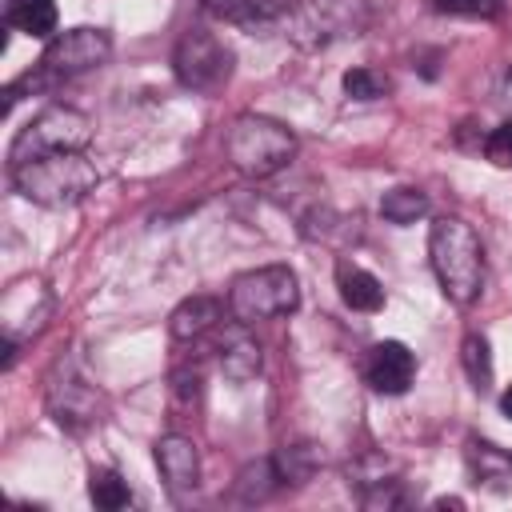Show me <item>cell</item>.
<instances>
[{
    "label": "cell",
    "instance_id": "cell-11",
    "mask_svg": "<svg viewBox=\"0 0 512 512\" xmlns=\"http://www.w3.org/2000/svg\"><path fill=\"white\" fill-rule=\"evenodd\" d=\"M364 376L368 384L380 392V396H404L416 380V356L408 344L400 340H380L372 352H368V364H364Z\"/></svg>",
    "mask_w": 512,
    "mask_h": 512
},
{
    "label": "cell",
    "instance_id": "cell-8",
    "mask_svg": "<svg viewBox=\"0 0 512 512\" xmlns=\"http://www.w3.org/2000/svg\"><path fill=\"white\" fill-rule=\"evenodd\" d=\"M52 316V292L40 276H20L4 288L0 300V336H4V368H12L16 348L32 340Z\"/></svg>",
    "mask_w": 512,
    "mask_h": 512
},
{
    "label": "cell",
    "instance_id": "cell-10",
    "mask_svg": "<svg viewBox=\"0 0 512 512\" xmlns=\"http://www.w3.org/2000/svg\"><path fill=\"white\" fill-rule=\"evenodd\" d=\"M108 56H112V36L104 28H68L48 40L40 56V72L48 80H68V76L108 64Z\"/></svg>",
    "mask_w": 512,
    "mask_h": 512
},
{
    "label": "cell",
    "instance_id": "cell-18",
    "mask_svg": "<svg viewBox=\"0 0 512 512\" xmlns=\"http://www.w3.org/2000/svg\"><path fill=\"white\" fill-rule=\"evenodd\" d=\"M88 496H92V504L104 508V512H120V508L132 504L128 480H120V472H112V468H92V476H88Z\"/></svg>",
    "mask_w": 512,
    "mask_h": 512
},
{
    "label": "cell",
    "instance_id": "cell-21",
    "mask_svg": "<svg viewBox=\"0 0 512 512\" xmlns=\"http://www.w3.org/2000/svg\"><path fill=\"white\" fill-rule=\"evenodd\" d=\"M276 484H284V480H280V472H276V460H252V464L240 472L236 492H240V500L256 504V500H268Z\"/></svg>",
    "mask_w": 512,
    "mask_h": 512
},
{
    "label": "cell",
    "instance_id": "cell-27",
    "mask_svg": "<svg viewBox=\"0 0 512 512\" xmlns=\"http://www.w3.org/2000/svg\"><path fill=\"white\" fill-rule=\"evenodd\" d=\"M500 412L512 420V384H508V388H504V396H500Z\"/></svg>",
    "mask_w": 512,
    "mask_h": 512
},
{
    "label": "cell",
    "instance_id": "cell-1",
    "mask_svg": "<svg viewBox=\"0 0 512 512\" xmlns=\"http://www.w3.org/2000/svg\"><path fill=\"white\" fill-rule=\"evenodd\" d=\"M428 260H432L440 292L452 304L468 308L480 296V288H484V248H480V236L468 220L440 216L428 232Z\"/></svg>",
    "mask_w": 512,
    "mask_h": 512
},
{
    "label": "cell",
    "instance_id": "cell-20",
    "mask_svg": "<svg viewBox=\"0 0 512 512\" xmlns=\"http://www.w3.org/2000/svg\"><path fill=\"white\" fill-rule=\"evenodd\" d=\"M460 364H464V372H468V380H472L476 392H484V388L492 384V352H488V340H484L480 332H468V336H464V344H460Z\"/></svg>",
    "mask_w": 512,
    "mask_h": 512
},
{
    "label": "cell",
    "instance_id": "cell-6",
    "mask_svg": "<svg viewBox=\"0 0 512 512\" xmlns=\"http://www.w3.org/2000/svg\"><path fill=\"white\" fill-rule=\"evenodd\" d=\"M92 140V124L84 112L68 108V104H48L44 112H36L8 144V168L44 152H84Z\"/></svg>",
    "mask_w": 512,
    "mask_h": 512
},
{
    "label": "cell",
    "instance_id": "cell-25",
    "mask_svg": "<svg viewBox=\"0 0 512 512\" xmlns=\"http://www.w3.org/2000/svg\"><path fill=\"white\" fill-rule=\"evenodd\" d=\"M484 156H488L496 168H512V120L496 124V128L484 136Z\"/></svg>",
    "mask_w": 512,
    "mask_h": 512
},
{
    "label": "cell",
    "instance_id": "cell-26",
    "mask_svg": "<svg viewBox=\"0 0 512 512\" xmlns=\"http://www.w3.org/2000/svg\"><path fill=\"white\" fill-rule=\"evenodd\" d=\"M172 396L180 408H192L200 400V368H180L172 376Z\"/></svg>",
    "mask_w": 512,
    "mask_h": 512
},
{
    "label": "cell",
    "instance_id": "cell-3",
    "mask_svg": "<svg viewBox=\"0 0 512 512\" xmlns=\"http://www.w3.org/2000/svg\"><path fill=\"white\" fill-rule=\"evenodd\" d=\"M368 20H372L368 0H292L276 28L296 48L320 52L340 40H356L368 28Z\"/></svg>",
    "mask_w": 512,
    "mask_h": 512
},
{
    "label": "cell",
    "instance_id": "cell-19",
    "mask_svg": "<svg viewBox=\"0 0 512 512\" xmlns=\"http://www.w3.org/2000/svg\"><path fill=\"white\" fill-rule=\"evenodd\" d=\"M380 216L388 224H416L420 216H428V196L420 188H392L380 196Z\"/></svg>",
    "mask_w": 512,
    "mask_h": 512
},
{
    "label": "cell",
    "instance_id": "cell-24",
    "mask_svg": "<svg viewBox=\"0 0 512 512\" xmlns=\"http://www.w3.org/2000/svg\"><path fill=\"white\" fill-rule=\"evenodd\" d=\"M432 8L436 12H444V16H480V20H492V16H500V8H504V0H432Z\"/></svg>",
    "mask_w": 512,
    "mask_h": 512
},
{
    "label": "cell",
    "instance_id": "cell-14",
    "mask_svg": "<svg viewBox=\"0 0 512 512\" xmlns=\"http://www.w3.org/2000/svg\"><path fill=\"white\" fill-rule=\"evenodd\" d=\"M220 320H224V300H216V296H188V300H180L172 308L168 332H172V340H200Z\"/></svg>",
    "mask_w": 512,
    "mask_h": 512
},
{
    "label": "cell",
    "instance_id": "cell-23",
    "mask_svg": "<svg viewBox=\"0 0 512 512\" xmlns=\"http://www.w3.org/2000/svg\"><path fill=\"white\" fill-rule=\"evenodd\" d=\"M272 460H276V472H280L284 484H304L316 468V456L308 448H280Z\"/></svg>",
    "mask_w": 512,
    "mask_h": 512
},
{
    "label": "cell",
    "instance_id": "cell-17",
    "mask_svg": "<svg viewBox=\"0 0 512 512\" xmlns=\"http://www.w3.org/2000/svg\"><path fill=\"white\" fill-rule=\"evenodd\" d=\"M4 20L36 40H48L56 32V0H8Z\"/></svg>",
    "mask_w": 512,
    "mask_h": 512
},
{
    "label": "cell",
    "instance_id": "cell-9",
    "mask_svg": "<svg viewBox=\"0 0 512 512\" xmlns=\"http://www.w3.org/2000/svg\"><path fill=\"white\" fill-rule=\"evenodd\" d=\"M172 72L184 88L192 92H216L220 84H228L232 76V52L228 44L208 32V28H188L180 40H176V52H172Z\"/></svg>",
    "mask_w": 512,
    "mask_h": 512
},
{
    "label": "cell",
    "instance_id": "cell-15",
    "mask_svg": "<svg viewBox=\"0 0 512 512\" xmlns=\"http://www.w3.org/2000/svg\"><path fill=\"white\" fill-rule=\"evenodd\" d=\"M292 0H204V8L216 20L240 24V28H268L280 24V16L288 12Z\"/></svg>",
    "mask_w": 512,
    "mask_h": 512
},
{
    "label": "cell",
    "instance_id": "cell-4",
    "mask_svg": "<svg viewBox=\"0 0 512 512\" xmlns=\"http://www.w3.org/2000/svg\"><path fill=\"white\" fill-rule=\"evenodd\" d=\"M224 148H228V160H232L236 172H244L252 180H268V176H276L292 164L296 136H292V128H284L272 116L244 112V116L232 120Z\"/></svg>",
    "mask_w": 512,
    "mask_h": 512
},
{
    "label": "cell",
    "instance_id": "cell-12",
    "mask_svg": "<svg viewBox=\"0 0 512 512\" xmlns=\"http://www.w3.org/2000/svg\"><path fill=\"white\" fill-rule=\"evenodd\" d=\"M156 468H160V476H164V484L176 500L192 496L196 484H200V452L180 432H168V436L156 440Z\"/></svg>",
    "mask_w": 512,
    "mask_h": 512
},
{
    "label": "cell",
    "instance_id": "cell-16",
    "mask_svg": "<svg viewBox=\"0 0 512 512\" xmlns=\"http://www.w3.org/2000/svg\"><path fill=\"white\" fill-rule=\"evenodd\" d=\"M336 288H340V300L352 308V312H380L384 308V288L372 272H364L360 264L352 260H340L336 264Z\"/></svg>",
    "mask_w": 512,
    "mask_h": 512
},
{
    "label": "cell",
    "instance_id": "cell-13",
    "mask_svg": "<svg viewBox=\"0 0 512 512\" xmlns=\"http://www.w3.org/2000/svg\"><path fill=\"white\" fill-rule=\"evenodd\" d=\"M248 328H252V324L232 320V324L220 332V340H216L220 372H224L228 380H236V384L252 380V376L260 372V364H264V352H260V344H256V336H252Z\"/></svg>",
    "mask_w": 512,
    "mask_h": 512
},
{
    "label": "cell",
    "instance_id": "cell-5",
    "mask_svg": "<svg viewBox=\"0 0 512 512\" xmlns=\"http://www.w3.org/2000/svg\"><path fill=\"white\" fill-rule=\"evenodd\" d=\"M296 304H300V280L288 264H264V268L240 272L228 288V312L244 324L288 316L296 312Z\"/></svg>",
    "mask_w": 512,
    "mask_h": 512
},
{
    "label": "cell",
    "instance_id": "cell-22",
    "mask_svg": "<svg viewBox=\"0 0 512 512\" xmlns=\"http://www.w3.org/2000/svg\"><path fill=\"white\" fill-rule=\"evenodd\" d=\"M340 84H344V92L352 100H380L388 92V76L376 72V68H348Z\"/></svg>",
    "mask_w": 512,
    "mask_h": 512
},
{
    "label": "cell",
    "instance_id": "cell-7",
    "mask_svg": "<svg viewBox=\"0 0 512 512\" xmlns=\"http://www.w3.org/2000/svg\"><path fill=\"white\" fill-rule=\"evenodd\" d=\"M44 404H48V416L64 432H88L100 420V388L88 380L80 356H60L52 364Z\"/></svg>",
    "mask_w": 512,
    "mask_h": 512
},
{
    "label": "cell",
    "instance_id": "cell-2",
    "mask_svg": "<svg viewBox=\"0 0 512 512\" xmlns=\"http://www.w3.org/2000/svg\"><path fill=\"white\" fill-rule=\"evenodd\" d=\"M12 184L40 208H72L100 184V172L84 152H44L12 164Z\"/></svg>",
    "mask_w": 512,
    "mask_h": 512
}]
</instances>
